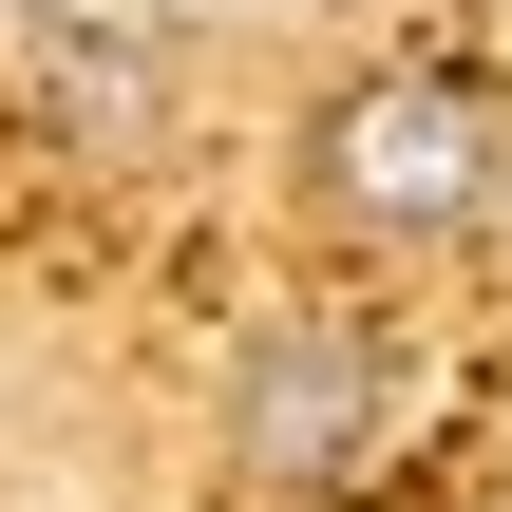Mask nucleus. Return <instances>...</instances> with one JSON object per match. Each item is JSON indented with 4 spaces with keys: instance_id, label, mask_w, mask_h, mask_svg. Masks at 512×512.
Masks as SVG:
<instances>
[{
    "instance_id": "1",
    "label": "nucleus",
    "mask_w": 512,
    "mask_h": 512,
    "mask_svg": "<svg viewBox=\"0 0 512 512\" xmlns=\"http://www.w3.org/2000/svg\"><path fill=\"white\" fill-rule=\"evenodd\" d=\"M304 171H323V209L361 228V247H456L475 209L512 190V114L475 76H437V57H399V76H361V95H323V133H304Z\"/></svg>"
},
{
    "instance_id": "2",
    "label": "nucleus",
    "mask_w": 512,
    "mask_h": 512,
    "mask_svg": "<svg viewBox=\"0 0 512 512\" xmlns=\"http://www.w3.org/2000/svg\"><path fill=\"white\" fill-rule=\"evenodd\" d=\"M361 437H380V342H361V323H266L247 380H228V456H247L266 494H342Z\"/></svg>"
}]
</instances>
